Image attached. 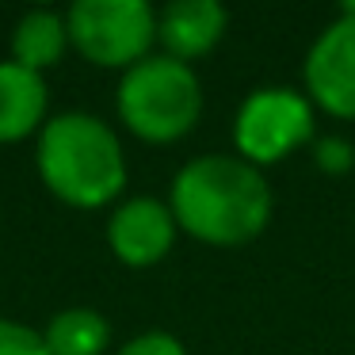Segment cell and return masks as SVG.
Listing matches in <instances>:
<instances>
[{
  "label": "cell",
  "mask_w": 355,
  "mask_h": 355,
  "mask_svg": "<svg viewBox=\"0 0 355 355\" xmlns=\"http://www.w3.org/2000/svg\"><path fill=\"white\" fill-rule=\"evenodd\" d=\"M35 164L46 191L73 210L111 207L130 172L119 134L92 111H62L46 119L35 141Z\"/></svg>",
  "instance_id": "7a4b0ae2"
},
{
  "label": "cell",
  "mask_w": 355,
  "mask_h": 355,
  "mask_svg": "<svg viewBox=\"0 0 355 355\" xmlns=\"http://www.w3.org/2000/svg\"><path fill=\"white\" fill-rule=\"evenodd\" d=\"M50 92L42 73H31L24 65L0 62V146L24 141L46 126Z\"/></svg>",
  "instance_id": "9c48e42d"
},
{
  "label": "cell",
  "mask_w": 355,
  "mask_h": 355,
  "mask_svg": "<svg viewBox=\"0 0 355 355\" xmlns=\"http://www.w3.org/2000/svg\"><path fill=\"white\" fill-rule=\"evenodd\" d=\"M176 218L172 207L153 195H134L119 202L107 218V248L126 268H153L176 245Z\"/></svg>",
  "instance_id": "52a82bcc"
},
{
  "label": "cell",
  "mask_w": 355,
  "mask_h": 355,
  "mask_svg": "<svg viewBox=\"0 0 355 355\" xmlns=\"http://www.w3.org/2000/svg\"><path fill=\"white\" fill-rule=\"evenodd\" d=\"M119 355H187V347L180 344L172 332L149 329V332H138V336L126 340V344L119 347Z\"/></svg>",
  "instance_id": "5bb4252c"
},
{
  "label": "cell",
  "mask_w": 355,
  "mask_h": 355,
  "mask_svg": "<svg viewBox=\"0 0 355 355\" xmlns=\"http://www.w3.org/2000/svg\"><path fill=\"white\" fill-rule=\"evenodd\" d=\"M313 164L329 176H344V172L355 168V146L340 134H324V138L313 141Z\"/></svg>",
  "instance_id": "7c38bea8"
},
{
  "label": "cell",
  "mask_w": 355,
  "mask_h": 355,
  "mask_svg": "<svg viewBox=\"0 0 355 355\" xmlns=\"http://www.w3.org/2000/svg\"><path fill=\"white\" fill-rule=\"evenodd\" d=\"M302 80L313 107L336 119H355V4H347L313 39Z\"/></svg>",
  "instance_id": "8992f818"
},
{
  "label": "cell",
  "mask_w": 355,
  "mask_h": 355,
  "mask_svg": "<svg viewBox=\"0 0 355 355\" xmlns=\"http://www.w3.org/2000/svg\"><path fill=\"white\" fill-rule=\"evenodd\" d=\"M65 27L69 46L100 69H134L157 42V12L146 0H77Z\"/></svg>",
  "instance_id": "277c9868"
},
{
  "label": "cell",
  "mask_w": 355,
  "mask_h": 355,
  "mask_svg": "<svg viewBox=\"0 0 355 355\" xmlns=\"http://www.w3.org/2000/svg\"><path fill=\"white\" fill-rule=\"evenodd\" d=\"M50 355H103L111 344V324L92 306H69L42 329Z\"/></svg>",
  "instance_id": "8fae6325"
},
{
  "label": "cell",
  "mask_w": 355,
  "mask_h": 355,
  "mask_svg": "<svg viewBox=\"0 0 355 355\" xmlns=\"http://www.w3.org/2000/svg\"><path fill=\"white\" fill-rule=\"evenodd\" d=\"M0 355H50L39 329L0 317Z\"/></svg>",
  "instance_id": "4fadbf2b"
},
{
  "label": "cell",
  "mask_w": 355,
  "mask_h": 355,
  "mask_svg": "<svg viewBox=\"0 0 355 355\" xmlns=\"http://www.w3.org/2000/svg\"><path fill=\"white\" fill-rule=\"evenodd\" d=\"M176 225L210 248L252 245L271 222V187L237 153H202L176 172L168 191Z\"/></svg>",
  "instance_id": "6da1fadb"
},
{
  "label": "cell",
  "mask_w": 355,
  "mask_h": 355,
  "mask_svg": "<svg viewBox=\"0 0 355 355\" xmlns=\"http://www.w3.org/2000/svg\"><path fill=\"white\" fill-rule=\"evenodd\" d=\"M69 50V27H65L62 12L35 8L27 16H19L16 31H12V62L24 65L31 73H46L50 65H58Z\"/></svg>",
  "instance_id": "30bf717a"
},
{
  "label": "cell",
  "mask_w": 355,
  "mask_h": 355,
  "mask_svg": "<svg viewBox=\"0 0 355 355\" xmlns=\"http://www.w3.org/2000/svg\"><path fill=\"white\" fill-rule=\"evenodd\" d=\"M225 27H230V12L218 0H176L157 12V42L164 46V54L184 65L207 58L222 42Z\"/></svg>",
  "instance_id": "ba28073f"
},
{
  "label": "cell",
  "mask_w": 355,
  "mask_h": 355,
  "mask_svg": "<svg viewBox=\"0 0 355 355\" xmlns=\"http://www.w3.org/2000/svg\"><path fill=\"white\" fill-rule=\"evenodd\" d=\"M317 141V115L306 92L286 85H263L241 100L233 119V146L248 164H279L283 157L298 153L302 146Z\"/></svg>",
  "instance_id": "5b68a950"
},
{
  "label": "cell",
  "mask_w": 355,
  "mask_h": 355,
  "mask_svg": "<svg viewBox=\"0 0 355 355\" xmlns=\"http://www.w3.org/2000/svg\"><path fill=\"white\" fill-rule=\"evenodd\" d=\"M123 126L149 146H172L187 138L202 115V80L191 65L168 54H149L123 73L115 92Z\"/></svg>",
  "instance_id": "3957f363"
}]
</instances>
